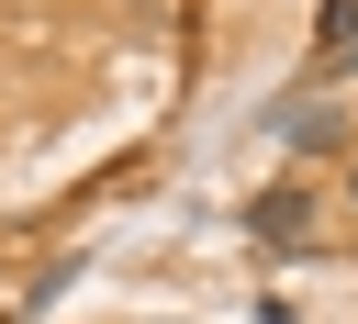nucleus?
<instances>
[{
  "label": "nucleus",
  "instance_id": "7ed1b4c3",
  "mask_svg": "<svg viewBox=\"0 0 358 324\" xmlns=\"http://www.w3.org/2000/svg\"><path fill=\"white\" fill-rule=\"evenodd\" d=\"M358 45V0H313V56H347Z\"/></svg>",
  "mask_w": 358,
  "mask_h": 324
},
{
  "label": "nucleus",
  "instance_id": "39448f33",
  "mask_svg": "<svg viewBox=\"0 0 358 324\" xmlns=\"http://www.w3.org/2000/svg\"><path fill=\"white\" fill-rule=\"evenodd\" d=\"M347 212H358V145H347Z\"/></svg>",
  "mask_w": 358,
  "mask_h": 324
},
{
  "label": "nucleus",
  "instance_id": "f257e3e1",
  "mask_svg": "<svg viewBox=\"0 0 358 324\" xmlns=\"http://www.w3.org/2000/svg\"><path fill=\"white\" fill-rule=\"evenodd\" d=\"M246 235H257V246H313V190H302V179H268V190L246 201Z\"/></svg>",
  "mask_w": 358,
  "mask_h": 324
},
{
  "label": "nucleus",
  "instance_id": "f03ea898",
  "mask_svg": "<svg viewBox=\"0 0 358 324\" xmlns=\"http://www.w3.org/2000/svg\"><path fill=\"white\" fill-rule=\"evenodd\" d=\"M268 123H280L302 156H336V145H347V112H336V101H280Z\"/></svg>",
  "mask_w": 358,
  "mask_h": 324
},
{
  "label": "nucleus",
  "instance_id": "20e7f679",
  "mask_svg": "<svg viewBox=\"0 0 358 324\" xmlns=\"http://www.w3.org/2000/svg\"><path fill=\"white\" fill-rule=\"evenodd\" d=\"M257 324H302V313H291V302H257Z\"/></svg>",
  "mask_w": 358,
  "mask_h": 324
}]
</instances>
